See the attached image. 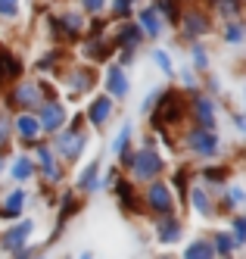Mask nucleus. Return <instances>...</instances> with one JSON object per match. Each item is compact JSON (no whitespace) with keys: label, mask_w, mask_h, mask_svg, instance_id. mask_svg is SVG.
Masks as SVG:
<instances>
[{"label":"nucleus","mask_w":246,"mask_h":259,"mask_svg":"<svg viewBox=\"0 0 246 259\" xmlns=\"http://www.w3.org/2000/svg\"><path fill=\"white\" fill-rule=\"evenodd\" d=\"M181 116H184V103H181V97L175 94V91H162L159 100H156V106H153V125L162 128L165 122H178Z\"/></svg>","instance_id":"obj_1"},{"label":"nucleus","mask_w":246,"mask_h":259,"mask_svg":"<svg viewBox=\"0 0 246 259\" xmlns=\"http://www.w3.org/2000/svg\"><path fill=\"white\" fill-rule=\"evenodd\" d=\"M131 169H134L137 181H153L165 169V162L156 150H140V153H131Z\"/></svg>","instance_id":"obj_2"},{"label":"nucleus","mask_w":246,"mask_h":259,"mask_svg":"<svg viewBox=\"0 0 246 259\" xmlns=\"http://www.w3.org/2000/svg\"><path fill=\"white\" fill-rule=\"evenodd\" d=\"M146 206L153 209V212H159V215H172L175 197H172V191H168L165 181H153V184H150V191H146Z\"/></svg>","instance_id":"obj_3"},{"label":"nucleus","mask_w":246,"mask_h":259,"mask_svg":"<svg viewBox=\"0 0 246 259\" xmlns=\"http://www.w3.org/2000/svg\"><path fill=\"white\" fill-rule=\"evenodd\" d=\"M84 144H87V138L81 132H66V135H60V141H56V150H60L63 159L75 162V159L84 153Z\"/></svg>","instance_id":"obj_4"},{"label":"nucleus","mask_w":246,"mask_h":259,"mask_svg":"<svg viewBox=\"0 0 246 259\" xmlns=\"http://www.w3.org/2000/svg\"><path fill=\"white\" fill-rule=\"evenodd\" d=\"M37 122H41V132H56V128H63L66 122V106L63 103H41V116H37Z\"/></svg>","instance_id":"obj_5"},{"label":"nucleus","mask_w":246,"mask_h":259,"mask_svg":"<svg viewBox=\"0 0 246 259\" xmlns=\"http://www.w3.org/2000/svg\"><path fill=\"white\" fill-rule=\"evenodd\" d=\"M13 100L19 106H41L44 91H41V84H37V81H19L16 91H13Z\"/></svg>","instance_id":"obj_6"},{"label":"nucleus","mask_w":246,"mask_h":259,"mask_svg":"<svg viewBox=\"0 0 246 259\" xmlns=\"http://www.w3.org/2000/svg\"><path fill=\"white\" fill-rule=\"evenodd\" d=\"M190 147L196 150V156H215L218 150V135L212 128H200V132L190 135Z\"/></svg>","instance_id":"obj_7"},{"label":"nucleus","mask_w":246,"mask_h":259,"mask_svg":"<svg viewBox=\"0 0 246 259\" xmlns=\"http://www.w3.org/2000/svg\"><path fill=\"white\" fill-rule=\"evenodd\" d=\"M31 228H34V222H31V219H25L22 225L10 228L4 237H0V247H7V250H22V247H25V240L31 237Z\"/></svg>","instance_id":"obj_8"},{"label":"nucleus","mask_w":246,"mask_h":259,"mask_svg":"<svg viewBox=\"0 0 246 259\" xmlns=\"http://www.w3.org/2000/svg\"><path fill=\"white\" fill-rule=\"evenodd\" d=\"M16 135L22 138L25 144L41 138V122H37V116H31V113H22V116H19V119H16Z\"/></svg>","instance_id":"obj_9"},{"label":"nucleus","mask_w":246,"mask_h":259,"mask_svg":"<svg viewBox=\"0 0 246 259\" xmlns=\"http://www.w3.org/2000/svg\"><path fill=\"white\" fill-rule=\"evenodd\" d=\"M106 88H109V94L112 97H125L128 94V75H125V69L122 66H112L109 72H106Z\"/></svg>","instance_id":"obj_10"},{"label":"nucleus","mask_w":246,"mask_h":259,"mask_svg":"<svg viewBox=\"0 0 246 259\" xmlns=\"http://www.w3.org/2000/svg\"><path fill=\"white\" fill-rule=\"evenodd\" d=\"M109 116H112V100H109V97L90 100V106H87V119H90L93 125H103Z\"/></svg>","instance_id":"obj_11"},{"label":"nucleus","mask_w":246,"mask_h":259,"mask_svg":"<svg viewBox=\"0 0 246 259\" xmlns=\"http://www.w3.org/2000/svg\"><path fill=\"white\" fill-rule=\"evenodd\" d=\"M193 116L203 128H215V106L212 100H206V97H196L193 100Z\"/></svg>","instance_id":"obj_12"},{"label":"nucleus","mask_w":246,"mask_h":259,"mask_svg":"<svg viewBox=\"0 0 246 259\" xmlns=\"http://www.w3.org/2000/svg\"><path fill=\"white\" fill-rule=\"evenodd\" d=\"M140 28L150 34V38H159V34H162V19H159V13L153 7L140 10Z\"/></svg>","instance_id":"obj_13"},{"label":"nucleus","mask_w":246,"mask_h":259,"mask_svg":"<svg viewBox=\"0 0 246 259\" xmlns=\"http://www.w3.org/2000/svg\"><path fill=\"white\" fill-rule=\"evenodd\" d=\"M184 31L187 34H190V38H196V34H206V31H209V19H206V16L203 13H187L184 16Z\"/></svg>","instance_id":"obj_14"},{"label":"nucleus","mask_w":246,"mask_h":259,"mask_svg":"<svg viewBox=\"0 0 246 259\" xmlns=\"http://www.w3.org/2000/svg\"><path fill=\"white\" fill-rule=\"evenodd\" d=\"M37 165H41V172H44L47 178L60 181V165H56V156H53V150L41 147V150H37Z\"/></svg>","instance_id":"obj_15"},{"label":"nucleus","mask_w":246,"mask_h":259,"mask_svg":"<svg viewBox=\"0 0 246 259\" xmlns=\"http://www.w3.org/2000/svg\"><path fill=\"white\" fill-rule=\"evenodd\" d=\"M93 81V72L90 69H72V75H69V91L72 94H81V91H87Z\"/></svg>","instance_id":"obj_16"},{"label":"nucleus","mask_w":246,"mask_h":259,"mask_svg":"<svg viewBox=\"0 0 246 259\" xmlns=\"http://www.w3.org/2000/svg\"><path fill=\"white\" fill-rule=\"evenodd\" d=\"M22 75V66H19V60L13 57V53L0 50V78H19Z\"/></svg>","instance_id":"obj_17"},{"label":"nucleus","mask_w":246,"mask_h":259,"mask_svg":"<svg viewBox=\"0 0 246 259\" xmlns=\"http://www.w3.org/2000/svg\"><path fill=\"white\" fill-rule=\"evenodd\" d=\"M218 253H215V247L209 244V240H193L190 247H187V253H184V259H215Z\"/></svg>","instance_id":"obj_18"},{"label":"nucleus","mask_w":246,"mask_h":259,"mask_svg":"<svg viewBox=\"0 0 246 259\" xmlns=\"http://www.w3.org/2000/svg\"><path fill=\"white\" fill-rule=\"evenodd\" d=\"M178 237H181V225H178L175 219L162 215V222H159V240H162V244H175Z\"/></svg>","instance_id":"obj_19"},{"label":"nucleus","mask_w":246,"mask_h":259,"mask_svg":"<svg viewBox=\"0 0 246 259\" xmlns=\"http://www.w3.org/2000/svg\"><path fill=\"white\" fill-rule=\"evenodd\" d=\"M116 194H119L122 206H125L128 212H137V209H140V206H137V197H134V191H131V181H116Z\"/></svg>","instance_id":"obj_20"},{"label":"nucleus","mask_w":246,"mask_h":259,"mask_svg":"<svg viewBox=\"0 0 246 259\" xmlns=\"http://www.w3.org/2000/svg\"><path fill=\"white\" fill-rule=\"evenodd\" d=\"M22 206H25V191H13V194L7 197V203H4V209H0V215H4V219H13V215L22 212Z\"/></svg>","instance_id":"obj_21"},{"label":"nucleus","mask_w":246,"mask_h":259,"mask_svg":"<svg viewBox=\"0 0 246 259\" xmlns=\"http://www.w3.org/2000/svg\"><path fill=\"white\" fill-rule=\"evenodd\" d=\"M97 178H100V159H93V162L87 165V169L81 172V178H78V188H81V191H93V188L100 184Z\"/></svg>","instance_id":"obj_22"},{"label":"nucleus","mask_w":246,"mask_h":259,"mask_svg":"<svg viewBox=\"0 0 246 259\" xmlns=\"http://www.w3.org/2000/svg\"><path fill=\"white\" fill-rule=\"evenodd\" d=\"M34 175V162L28 159V156H19L16 162H13V178L16 181H28Z\"/></svg>","instance_id":"obj_23"},{"label":"nucleus","mask_w":246,"mask_h":259,"mask_svg":"<svg viewBox=\"0 0 246 259\" xmlns=\"http://www.w3.org/2000/svg\"><path fill=\"white\" fill-rule=\"evenodd\" d=\"M140 34H143V31H140L137 25H131V22H128V25H122V28H119V44L134 47V44L140 41Z\"/></svg>","instance_id":"obj_24"},{"label":"nucleus","mask_w":246,"mask_h":259,"mask_svg":"<svg viewBox=\"0 0 246 259\" xmlns=\"http://www.w3.org/2000/svg\"><path fill=\"white\" fill-rule=\"evenodd\" d=\"M128 141H131V125L125 122V125L119 128V135H116V141H112V153H116V156L128 153Z\"/></svg>","instance_id":"obj_25"},{"label":"nucleus","mask_w":246,"mask_h":259,"mask_svg":"<svg viewBox=\"0 0 246 259\" xmlns=\"http://www.w3.org/2000/svg\"><path fill=\"white\" fill-rule=\"evenodd\" d=\"M109 53H112V47L103 44V41H100V44H97V41H90V44H87V60H93V63H103Z\"/></svg>","instance_id":"obj_26"},{"label":"nucleus","mask_w":246,"mask_h":259,"mask_svg":"<svg viewBox=\"0 0 246 259\" xmlns=\"http://www.w3.org/2000/svg\"><path fill=\"white\" fill-rule=\"evenodd\" d=\"M190 200H193V209H200L203 215H212L209 197H206V191H203V188H193V191H190Z\"/></svg>","instance_id":"obj_27"},{"label":"nucleus","mask_w":246,"mask_h":259,"mask_svg":"<svg viewBox=\"0 0 246 259\" xmlns=\"http://www.w3.org/2000/svg\"><path fill=\"white\" fill-rule=\"evenodd\" d=\"M215 253H221V256H231V250H234V240L228 237V234H215Z\"/></svg>","instance_id":"obj_28"},{"label":"nucleus","mask_w":246,"mask_h":259,"mask_svg":"<svg viewBox=\"0 0 246 259\" xmlns=\"http://www.w3.org/2000/svg\"><path fill=\"white\" fill-rule=\"evenodd\" d=\"M153 10H156V13H162L165 19H178V7H175V0H159Z\"/></svg>","instance_id":"obj_29"},{"label":"nucleus","mask_w":246,"mask_h":259,"mask_svg":"<svg viewBox=\"0 0 246 259\" xmlns=\"http://www.w3.org/2000/svg\"><path fill=\"white\" fill-rule=\"evenodd\" d=\"M153 60H156V66L165 72V75H175V66H172V60H168V53H165V50H156V53H153Z\"/></svg>","instance_id":"obj_30"},{"label":"nucleus","mask_w":246,"mask_h":259,"mask_svg":"<svg viewBox=\"0 0 246 259\" xmlns=\"http://www.w3.org/2000/svg\"><path fill=\"white\" fill-rule=\"evenodd\" d=\"M75 209H78V203H75V197H72V194H66V197H63V212H60V228H63V222H66Z\"/></svg>","instance_id":"obj_31"},{"label":"nucleus","mask_w":246,"mask_h":259,"mask_svg":"<svg viewBox=\"0 0 246 259\" xmlns=\"http://www.w3.org/2000/svg\"><path fill=\"white\" fill-rule=\"evenodd\" d=\"M240 203H243V191H240V184H231V188H228V203H224V206L237 209Z\"/></svg>","instance_id":"obj_32"},{"label":"nucleus","mask_w":246,"mask_h":259,"mask_svg":"<svg viewBox=\"0 0 246 259\" xmlns=\"http://www.w3.org/2000/svg\"><path fill=\"white\" fill-rule=\"evenodd\" d=\"M224 41H228V44H240L243 41V28L240 25H228V28H224Z\"/></svg>","instance_id":"obj_33"},{"label":"nucleus","mask_w":246,"mask_h":259,"mask_svg":"<svg viewBox=\"0 0 246 259\" xmlns=\"http://www.w3.org/2000/svg\"><path fill=\"white\" fill-rule=\"evenodd\" d=\"M16 13H19V0H0V16H7V19H13Z\"/></svg>","instance_id":"obj_34"},{"label":"nucleus","mask_w":246,"mask_h":259,"mask_svg":"<svg viewBox=\"0 0 246 259\" xmlns=\"http://www.w3.org/2000/svg\"><path fill=\"white\" fill-rule=\"evenodd\" d=\"M234 240H237V244H243V240H246V222L240 215L234 219Z\"/></svg>","instance_id":"obj_35"},{"label":"nucleus","mask_w":246,"mask_h":259,"mask_svg":"<svg viewBox=\"0 0 246 259\" xmlns=\"http://www.w3.org/2000/svg\"><path fill=\"white\" fill-rule=\"evenodd\" d=\"M193 66H196V69H206V66H209V57H206L203 47H193Z\"/></svg>","instance_id":"obj_36"},{"label":"nucleus","mask_w":246,"mask_h":259,"mask_svg":"<svg viewBox=\"0 0 246 259\" xmlns=\"http://www.w3.org/2000/svg\"><path fill=\"white\" fill-rule=\"evenodd\" d=\"M131 4H134V0H112V10H116L119 16H128L131 13Z\"/></svg>","instance_id":"obj_37"},{"label":"nucleus","mask_w":246,"mask_h":259,"mask_svg":"<svg viewBox=\"0 0 246 259\" xmlns=\"http://www.w3.org/2000/svg\"><path fill=\"white\" fill-rule=\"evenodd\" d=\"M7 135H10V119H7L4 113H0V144L7 141Z\"/></svg>","instance_id":"obj_38"},{"label":"nucleus","mask_w":246,"mask_h":259,"mask_svg":"<svg viewBox=\"0 0 246 259\" xmlns=\"http://www.w3.org/2000/svg\"><path fill=\"white\" fill-rule=\"evenodd\" d=\"M81 7H84L87 13H97V10L103 7V0H81Z\"/></svg>","instance_id":"obj_39"},{"label":"nucleus","mask_w":246,"mask_h":259,"mask_svg":"<svg viewBox=\"0 0 246 259\" xmlns=\"http://www.w3.org/2000/svg\"><path fill=\"white\" fill-rule=\"evenodd\" d=\"M203 178H209V181H221V178H224V172H221V169H206V172H203Z\"/></svg>","instance_id":"obj_40"},{"label":"nucleus","mask_w":246,"mask_h":259,"mask_svg":"<svg viewBox=\"0 0 246 259\" xmlns=\"http://www.w3.org/2000/svg\"><path fill=\"white\" fill-rule=\"evenodd\" d=\"M16 259H31V250H25V247L16 250Z\"/></svg>","instance_id":"obj_41"},{"label":"nucleus","mask_w":246,"mask_h":259,"mask_svg":"<svg viewBox=\"0 0 246 259\" xmlns=\"http://www.w3.org/2000/svg\"><path fill=\"white\" fill-rule=\"evenodd\" d=\"M81 259H93V256H90V253H81Z\"/></svg>","instance_id":"obj_42"},{"label":"nucleus","mask_w":246,"mask_h":259,"mask_svg":"<svg viewBox=\"0 0 246 259\" xmlns=\"http://www.w3.org/2000/svg\"><path fill=\"white\" fill-rule=\"evenodd\" d=\"M34 259H47V256H34Z\"/></svg>","instance_id":"obj_43"},{"label":"nucleus","mask_w":246,"mask_h":259,"mask_svg":"<svg viewBox=\"0 0 246 259\" xmlns=\"http://www.w3.org/2000/svg\"><path fill=\"white\" fill-rule=\"evenodd\" d=\"M0 169H4V159H0Z\"/></svg>","instance_id":"obj_44"}]
</instances>
